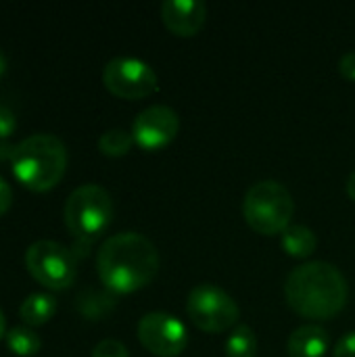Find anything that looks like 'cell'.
<instances>
[{
  "mask_svg": "<svg viewBox=\"0 0 355 357\" xmlns=\"http://www.w3.org/2000/svg\"><path fill=\"white\" fill-rule=\"evenodd\" d=\"M289 307L310 320H331L349 299L347 278L326 261H310L295 268L285 282Z\"/></svg>",
  "mask_w": 355,
  "mask_h": 357,
  "instance_id": "7a4b0ae2",
  "label": "cell"
},
{
  "mask_svg": "<svg viewBox=\"0 0 355 357\" xmlns=\"http://www.w3.org/2000/svg\"><path fill=\"white\" fill-rule=\"evenodd\" d=\"M92 357H130V354L126 345L119 343L117 339H103L92 349Z\"/></svg>",
  "mask_w": 355,
  "mask_h": 357,
  "instance_id": "d6986e66",
  "label": "cell"
},
{
  "mask_svg": "<svg viewBox=\"0 0 355 357\" xmlns=\"http://www.w3.org/2000/svg\"><path fill=\"white\" fill-rule=\"evenodd\" d=\"M96 272L107 291L128 295L153 282L159 272V253L146 236L119 232L98 249Z\"/></svg>",
  "mask_w": 355,
  "mask_h": 357,
  "instance_id": "6da1fadb",
  "label": "cell"
},
{
  "mask_svg": "<svg viewBox=\"0 0 355 357\" xmlns=\"http://www.w3.org/2000/svg\"><path fill=\"white\" fill-rule=\"evenodd\" d=\"M54 314H56V299L48 293H31L29 297L23 299L19 307V316L29 328L48 324Z\"/></svg>",
  "mask_w": 355,
  "mask_h": 357,
  "instance_id": "4fadbf2b",
  "label": "cell"
},
{
  "mask_svg": "<svg viewBox=\"0 0 355 357\" xmlns=\"http://www.w3.org/2000/svg\"><path fill=\"white\" fill-rule=\"evenodd\" d=\"M186 314L190 322L209 335H220L236 326L241 310L236 301L216 284H197L186 299Z\"/></svg>",
  "mask_w": 355,
  "mask_h": 357,
  "instance_id": "52a82bcc",
  "label": "cell"
},
{
  "mask_svg": "<svg viewBox=\"0 0 355 357\" xmlns=\"http://www.w3.org/2000/svg\"><path fill=\"white\" fill-rule=\"evenodd\" d=\"M280 245L287 255L297 257V259H308L316 253L318 249V238L312 228L301 226V224H291L282 234H280Z\"/></svg>",
  "mask_w": 355,
  "mask_h": 357,
  "instance_id": "5bb4252c",
  "label": "cell"
},
{
  "mask_svg": "<svg viewBox=\"0 0 355 357\" xmlns=\"http://www.w3.org/2000/svg\"><path fill=\"white\" fill-rule=\"evenodd\" d=\"M6 349L17 357H33L42 349V339L29 326H15L4 337Z\"/></svg>",
  "mask_w": 355,
  "mask_h": 357,
  "instance_id": "9a60e30c",
  "label": "cell"
},
{
  "mask_svg": "<svg viewBox=\"0 0 355 357\" xmlns=\"http://www.w3.org/2000/svg\"><path fill=\"white\" fill-rule=\"evenodd\" d=\"M63 218L73 238L88 247L109 228L113 220V199L98 184L77 186L65 201Z\"/></svg>",
  "mask_w": 355,
  "mask_h": 357,
  "instance_id": "277c9868",
  "label": "cell"
},
{
  "mask_svg": "<svg viewBox=\"0 0 355 357\" xmlns=\"http://www.w3.org/2000/svg\"><path fill=\"white\" fill-rule=\"evenodd\" d=\"M331 347V337L326 328L318 324H303L287 341L289 357H324Z\"/></svg>",
  "mask_w": 355,
  "mask_h": 357,
  "instance_id": "7c38bea8",
  "label": "cell"
},
{
  "mask_svg": "<svg viewBox=\"0 0 355 357\" xmlns=\"http://www.w3.org/2000/svg\"><path fill=\"white\" fill-rule=\"evenodd\" d=\"M15 180L31 192L52 190L65 176L67 149L52 134H33L21 140L10 153Z\"/></svg>",
  "mask_w": 355,
  "mask_h": 357,
  "instance_id": "3957f363",
  "label": "cell"
},
{
  "mask_svg": "<svg viewBox=\"0 0 355 357\" xmlns=\"http://www.w3.org/2000/svg\"><path fill=\"white\" fill-rule=\"evenodd\" d=\"M115 305V297L113 293H98V291H86L82 293V297L77 299V307L80 312L88 318V320H100L105 318Z\"/></svg>",
  "mask_w": 355,
  "mask_h": 357,
  "instance_id": "e0dca14e",
  "label": "cell"
},
{
  "mask_svg": "<svg viewBox=\"0 0 355 357\" xmlns=\"http://www.w3.org/2000/svg\"><path fill=\"white\" fill-rule=\"evenodd\" d=\"M339 71L345 79L355 82V50H349L341 56L339 61Z\"/></svg>",
  "mask_w": 355,
  "mask_h": 357,
  "instance_id": "7402d4cb",
  "label": "cell"
},
{
  "mask_svg": "<svg viewBox=\"0 0 355 357\" xmlns=\"http://www.w3.org/2000/svg\"><path fill=\"white\" fill-rule=\"evenodd\" d=\"M180 130V117L178 113L167 105H153L138 113V117L132 123V136L134 142L149 153H155L163 146H167Z\"/></svg>",
  "mask_w": 355,
  "mask_h": 357,
  "instance_id": "30bf717a",
  "label": "cell"
},
{
  "mask_svg": "<svg viewBox=\"0 0 355 357\" xmlns=\"http://www.w3.org/2000/svg\"><path fill=\"white\" fill-rule=\"evenodd\" d=\"M6 333H8V331H6V318H4V314H2V310H0V341L6 337Z\"/></svg>",
  "mask_w": 355,
  "mask_h": 357,
  "instance_id": "d4e9b609",
  "label": "cell"
},
{
  "mask_svg": "<svg viewBox=\"0 0 355 357\" xmlns=\"http://www.w3.org/2000/svg\"><path fill=\"white\" fill-rule=\"evenodd\" d=\"M161 19L172 33L190 38L203 29L207 6L199 0H165L161 4Z\"/></svg>",
  "mask_w": 355,
  "mask_h": 357,
  "instance_id": "8fae6325",
  "label": "cell"
},
{
  "mask_svg": "<svg viewBox=\"0 0 355 357\" xmlns=\"http://www.w3.org/2000/svg\"><path fill=\"white\" fill-rule=\"evenodd\" d=\"M25 268L31 278L48 291H65L75 282V255L54 241H36L25 251Z\"/></svg>",
  "mask_w": 355,
  "mask_h": 357,
  "instance_id": "8992f818",
  "label": "cell"
},
{
  "mask_svg": "<svg viewBox=\"0 0 355 357\" xmlns=\"http://www.w3.org/2000/svg\"><path fill=\"white\" fill-rule=\"evenodd\" d=\"M6 67H8V61H6V54L0 50V77L6 73Z\"/></svg>",
  "mask_w": 355,
  "mask_h": 357,
  "instance_id": "484cf974",
  "label": "cell"
},
{
  "mask_svg": "<svg viewBox=\"0 0 355 357\" xmlns=\"http://www.w3.org/2000/svg\"><path fill=\"white\" fill-rule=\"evenodd\" d=\"M295 201L289 188L276 180L253 184L243 199V215L257 234H282L291 226Z\"/></svg>",
  "mask_w": 355,
  "mask_h": 357,
  "instance_id": "5b68a950",
  "label": "cell"
},
{
  "mask_svg": "<svg viewBox=\"0 0 355 357\" xmlns=\"http://www.w3.org/2000/svg\"><path fill=\"white\" fill-rule=\"evenodd\" d=\"M105 88L123 100H140L159 90V77L153 67L134 56L111 59L103 69Z\"/></svg>",
  "mask_w": 355,
  "mask_h": 357,
  "instance_id": "ba28073f",
  "label": "cell"
},
{
  "mask_svg": "<svg viewBox=\"0 0 355 357\" xmlns=\"http://www.w3.org/2000/svg\"><path fill=\"white\" fill-rule=\"evenodd\" d=\"M257 356V339L251 326L239 324L230 333L226 341V357H255Z\"/></svg>",
  "mask_w": 355,
  "mask_h": 357,
  "instance_id": "2e32d148",
  "label": "cell"
},
{
  "mask_svg": "<svg viewBox=\"0 0 355 357\" xmlns=\"http://www.w3.org/2000/svg\"><path fill=\"white\" fill-rule=\"evenodd\" d=\"M347 195H349L352 201H355V172L347 178Z\"/></svg>",
  "mask_w": 355,
  "mask_h": 357,
  "instance_id": "cb8c5ba5",
  "label": "cell"
},
{
  "mask_svg": "<svg viewBox=\"0 0 355 357\" xmlns=\"http://www.w3.org/2000/svg\"><path fill=\"white\" fill-rule=\"evenodd\" d=\"M13 205V190L8 186V182L4 178H0V218L10 209Z\"/></svg>",
  "mask_w": 355,
  "mask_h": 357,
  "instance_id": "603a6c76",
  "label": "cell"
},
{
  "mask_svg": "<svg viewBox=\"0 0 355 357\" xmlns=\"http://www.w3.org/2000/svg\"><path fill=\"white\" fill-rule=\"evenodd\" d=\"M134 144V136L132 132H126L121 128H113V130H107L100 138H98V151L105 155V157H123L130 153Z\"/></svg>",
  "mask_w": 355,
  "mask_h": 357,
  "instance_id": "ac0fdd59",
  "label": "cell"
},
{
  "mask_svg": "<svg viewBox=\"0 0 355 357\" xmlns=\"http://www.w3.org/2000/svg\"><path fill=\"white\" fill-rule=\"evenodd\" d=\"M333 357H355V331L343 335L337 341V347L333 351Z\"/></svg>",
  "mask_w": 355,
  "mask_h": 357,
  "instance_id": "44dd1931",
  "label": "cell"
},
{
  "mask_svg": "<svg viewBox=\"0 0 355 357\" xmlns=\"http://www.w3.org/2000/svg\"><path fill=\"white\" fill-rule=\"evenodd\" d=\"M15 128H17L15 113L8 107L0 105V138H8L15 132Z\"/></svg>",
  "mask_w": 355,
  "mask_h": 357,
  "instance_id": "ffe728a7",
  "label": "cell"
},
{
  "mask_svg": "<svg viewBox=\"0 0 355 357\" xmlns=\"http://www.w3.org/2000/svg\"><path fill=\"white\" fill-rule=\"evenodd\" d=\"M138 341L146 351L157 357H178L188 345L184 322L165 312H151L138 320Z\"/></svg>",
  "mask_w": 355,
  "mask_h": 357,
  "instance_id": "9c48e42d",
  "label": "cell"
}]
</instances>
